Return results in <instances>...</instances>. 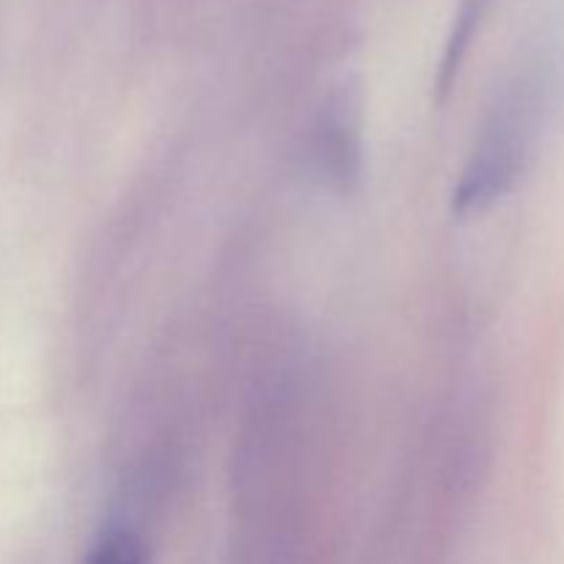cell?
<instances>
[{"label": "cell", "instance_id": "cell-1", "mask_svg": "<svg viewBox=\"0 0 564 564\" xmlns=\"http://www.w3.org/2000/svg\"><path fill=\"white\" fill-rule=\"evenodd\" d=\"M562 99L564 64L560 55L538 50L516 64L488 105L452 193L457 215L485 213L516 191L540 154Z\"/></svg>", "mask_w": 564, "mask_h": 564}, {"label": "cell", "instance_id": "cell-2", "mask_svg": "<svg viewBox=\"0 0 564 564\" xmlns=\"http://www.w3.org/2000/svg\"><path fill=\"white\" fill-rule=\"evenodd\" d=\"M319 171L336 185L347 187L361 171V119L358 99L341 88L328 99L317 127Z\"/></svg>", "mask_w": 564, "mask_h": 564}, {"label": "cell", "instance_id": "cell-3", "mask_svg": "<svg viewBox=\"0 0 564 564\" xmlns=\"http://www.w3.org/2000/svg\"><path fill=\"white\" fill-rule=\"evenodd\" d=\"M86 564H147V551L130 529H110L94 545Z\"/></svg>", "mask_w": 564, "mask_h": 564}]
</instances>
